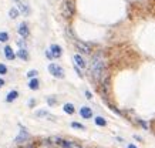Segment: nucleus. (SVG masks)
<instances>
[{"label": "nucleus", "instance_id": "bb28decb", "mask_svg": "<svg viewBox=\"0 0 155 148\" xmlns=\"http://www.w3.org/2000/svg\"><path fill=\"white\" fill-rule=\"evenodd\" d=\"M127 148H137V147H135V145H132V144H130V145H128Z\"/></svg>", "mask_w": 155, "mask_h": 148}, {"label": "nucleus", "instance_id": "4be33fe9", "mask_svg": "<svg viewBox=\"0 0 155 148\" xmlns=\"http://www.w3.org/2000/svg\"><path fill=\"white\" fill-rule=\"evenodd\" d=\"M7 73V67L4 64H0V74H6Z\"/></svg>", "mask_w": 155, "mask_h": 148}, {"label": "nucleus", "instance_id": "f3484780", "mask_svg": "<svg viewBox=\"0 0 155 148\" xmlns=\"http://www.w3.org/2000/svg\"><path fill=\"white\" fill-rule=\"evenodd\" d=\"M19 13H20V10L16 9V7H13V9L9 10V17H10V19H16V17L19 16Z\"/></svg>", "mask_w": 155, "mask_h": 148}, {"label": "nucleus", "instance_id": "b1692460", "mask_svg": "<svg viewBox=\"0 0 155 148\" xmlns=\"http://www.w3.org/2000/svg\"><path fill=\"white\" fill-rule=\"evenodd\" d=\"M47 101H49V104H54V103H56V100L53 98V97H49V98H47Z\"/></svg>", "mask_w": 155, "mask_h": 148}, {"label": "nucleus", "instance_id": "dca6fc26", "mask_svg": "<svg viewBox=\"0 0 155 148\" xmlns=\"http://www.w3.org/2000/svg\"><path fill=\"white\" fill-rule=\"evenodd\" d=\"M94 123H95L97 125H100V127H105V125H107V121L104 120L103 117H95Z\"/></svg>", "mask_w": 155, "mask_h": 148}, {"label": "nucleus", "instance_id": "6ab92c4d", "mask_svg": "<svg viewBox=\"0 0 155 148\" xmlns=\"http://www.w3.org/2000/svg\"><path fill=\"white\" fill-rule=\"evenodd\" d=\"M7 40H9V34L6 33V32H0V41L4 43V41H7Z\"/></svg>", "mask_w": 155, "mask_h": 148}, {"label": "nucleus", "instance_id": "6e6552de", "mask_svg": "<svg viewBox=\"0 0 155 148\" xmlns=\"http://www.w3.org/2000/svg\"><path fill=\"white\" fill-rule=\"evenodd\" d=\"M80 115H81L83 118L88 120V118L93 117V111H91L90 107H81V108H80Z\"/></svg>", "mask_w": 155, "mask_h": 148}, {"label": "nucleus", "instance_id": "412c9836", "mask_svg": "<svg viewBox=\"0 0 155 148\" xmlns=\"http://www.w3.org/2000/svg\"><path fill=\"white\" fill-rule=\"evenodd\" d=\"M37 74H38V73H37V70H30V71L27 73V77H30V78H34Z\"/></svg>", "mask_w": 155, "mask_h": 148}, {"label": "nucleus", "instance_id": "4468645a", "mask_svg": "<svg viewBox=\"0 0 155 148\" xmlns=\"http://www.w3.org/2000/svg\"><path fill=\"white\" fill-rule=\"evenodd\" d=\"M63 110H64V113H67V114H74V111H75V108H74V105L73 104H64V107H63Z\"/></svg>", "mask_w": 155, "mask_h": 148}, {"label": "nucleus", "instance_id": "aec40b11", "mask_svg": "<svg viewBox=\"0 0 155 148\" xmlns=\"http://www.w3.org/2000/svg\"><path fill=\"white\" fill-rule=\"evenodd\" d=\"M71 127L78 128V130H86V127H84L83 124H78V123H71Z\"/></svg>", "mask_w": 155, "mask_h": 148}, {"label": "nucleus", "instance_id": "0eeeda50", "mask_svg": "<svg viewBox=\"0 0 155 148\" xmlns=\"http://www.w3.org/2000/svg\"><path fill=\"white\" fill-rule=\"evenodd\" d=\"M26 140H29V132L26 131L24 128H21L20 134L16 137V142H17V144H21V142H24Z\"/></svg>", "mask_w": 155, "mask_h": 148}, {"label": "nucleus", "instance_id": "ddd939ff", "mask_svg": "<svg viewBox=\"0 0 155 148\" xmlns=\"http://www.w3.org/2000/svg\"><path fill=\"white\" fill-rule=\"evenodd\" d=\"M19 97V93L16 90H13V91H10L9 94H7V97H6V101L7 103H12V101H14V100Z\"/></svg>", "mask_w": 155, "mask_h": 148}, {"label": "nucleus", "instance_id": "39448f33", "mask_svg": "<svg viewBox=\"0 0 155 148\" xmlns=\"http://www.w3.org/2000/svg\"><path fill=\"white\" fill-rule=\"evenodd\" d=\"M19 34H20V36L23 37V39L29 37V34H30V30H29V26H27V23H26V21L20 23V26H19Z\"/></svg>", "mask_w": 155, "mask_h": 148}, {"label": "nucleus", "instance_id": "5701e85b", "mask_svg": "<svg viewBox=\"0 0 155 148\" xmlns=\"http://www.w3.org/2000/svg\"><path fill=\"white\" fill-rule=\"evenodd\" d=\"M46 57H47V59H54V57H53V54H51V51H50V50H47V51H46Z\"/></svg>", "mask_w": 155, "mask_h": 148}, {"label": "nucleus", "instance_id": "9b49d317", "mask_svg": "<svg viewBox=\"0 0 155 148\" xmlns=\"http://www.w3.org/2000/svg\"><path fill=\"white\" fill-rule=\"evenodd\" d=\"M17 9L20 10V13H24V14H29V13H30V7H29L27 3H19Z\"/></svg>", "mask_w": 155, "mask_h": 148}, {"label": "nucleus", "instance_id": "9d476101", "mask_svg": "<svg viewBox=\"0 0 155 148\" xmlns=\"http://www.w3.org/2000/svg\"><path fill=\"white\" fill-rule=\"evenodd\" d=\"M4 56H6L7 60H14V59H16V54L13 53V49H12L10 46H6V47H4Z\"/></svg>", "mask_w": 155, "mask_h": 148}, {"label": "nucleus", "instance_id": "f8f14e48", "mask_svg": "<svg viewBox=\"0 0 155 148\" xmlns=\"http://www.w3.org/2000/svg\"><path fill=\"white\" fill-rule=\"evenodd\" d=\"M17 57L20 60H29V53L26 49H20L17 51Z\"/></svg>", "mask_w": 155, "mask_h": 148}, {"label": "nucleus", "instance_id": "a211bd4d", "mask_svg": "<svg viewBox=\"0 0 155 148\" xmlns=\"http://www.w3.org/2000/svg\"><path fill=\"white\" fill-rule=\"evenodd\" d=\"M74 145H75V144H74L73 141H67V140H63V141H61V147L63 148H74Z\"/></svg>", "mask_w": 155, "mask_h": 148}, {"label": "nucleus", "instance_id": "2eb2a0df", "mask_svg": "<svg viewBox=\"0 0 155 148\" xmlns=\"http://www.w3.org/2000/svg\"><path fill=\"white\" fill-rule=\"evenodd\" d=\"M29 88H30V90H38V88H40L38 80H37V78H33L32 81L29 83Z\"/></svg>", "mask_w": 155, "mask_h": 148}, {"label": "nucleus", "instance_id": "c85d7f7f", "mask_svg": "<svg viewBox=\"0 0 155 148\" xmlns=\"http://www.w3.org/2000/svg\"><path fill=\"white\" fill-rule=\"evenodd\" d=\"M14 1H20V0H14Z\"/></svg>", "mask_w": 155, "mask_h": 148}, {"label": "nucleus", "instance_id": "cd10ccee", "mask_svg": "<svg viewBox=\"0 0 155 148\" xmlns=\"http://www.w3.org/2000/svg\"><path fill=\"white\" fill-rule=\"evenodd\" d=\"M24 148H33V147H24Z\"/></svg>", "mask_w": 155, "mask_h": 148}, {"label": "nucleus", "instance_id": "f03ea898", "mask_svg": "<svg viewBox=\"0 0 155 148\" xmlns=\"http://www.w3.org/2000/svg\"><path fill=\"white\" fill-rule=\"evenodd\" d=\"M61 14L64 19H70L74 14V1L73 0H66L61 6Z\"/></svg>", "mask_w": 155, "mask_h": 148}, {"label": "nucleus", "instance_id": "1a4fd4ad", "mask_svg": "<svg viewBox=\"0 0 155 148\" xmlns=\"http://www.w3.org/2000/svg\"><path fill=\"white\" fill-rule=\"evenodd\" d=\"M74 61H75V66L77 67H80V68H86V61H84V59L80 56V54H74Z\"/></svg>", "mask_w": 155, "mask_h": 148}, {"label": "nucleus", "instance_id": "423d86ee", "mask_svg": "<svg viewBox=\"0 0 155 148\" xmlns=\"http://www.w3.org/2000/svg\"><path fill=\"white\" fill-rule=\"evenodd\" d=\"M50 51H51V54H53V57H54V59H60V57H61V54H63V49H61L58 44H51Z\"/></svg>", "mask_w": 155, "mask_h": 148}, {"label": "nucleus", "instance_id": "a878e982", "mask_svg": "<svg viewBox=\"0 0 155 148\" xmlns=\"http://www.w3.org/2000/svg\"><path fill=\"white\" fill-rule=\"evenodd\" d=\"M1 85H4V80H3V78H0V87H1Z\"/></svg>", "mask_w": 155, "mask_h": 148}, {"label": "nucleus", "instance_id": "7ed1b4c3", "mask_svg": "<svg viewBox=\"0 0 155 148\" xmlns=\"http://www.w3.org/2000/svg\"><path fill=\"white\" fill-rule=\"evenodd\" d=\"M49 71H50V74H53L56 78H64V70H63V67L58 66V64L51 63V64L49 66Z\"/></svg>", "mask_w": 155, "mask_h": 148}, {"label": "nucleus", "instance_id": "f257e3e1", "mask_svg": "<svg viewBox=\"0 0 155 148\" xmlns=\"http://www.w3.org/2000/svg\"><path fill=\"white\" fill-rule=\"evenodd\" d=\"M90 73H91V77L95 80V81H101L103 78H105V63H104V59L101 54H95L91 60V68H90Z\"/></svg>", "mask_w": 155, "mask_h": 148}, {"label": "nucleus", "instance_id": "393cba45", "mask_svg": "<svg viewBox=\"0 0 155 148\" xmlns=\"http://www.w3.org/2000/svg\"><path fill=\"white\" fill-rule=\"evenodd\" d=\"M86 97H87L88 100L93 98V96H91V93H90V91H86Z\"/></svg>", "mask_w": 155, "mask_h": 148}, {"label": "nucleus", "instance_id": "20e7f679", "mask_svg": "<svg viewBox=\"0 0 155 148\" xmlns=\"http://www.w3.org/2000/svg\"><path fill=\"white\" fill-rule=\"evenodd\" d=\"M75 49L83 54H90L91 53V47L87 43H83V41H75Z\"/></svg>", "mask_w": 155, "mask_h": 148}]
</instances>
